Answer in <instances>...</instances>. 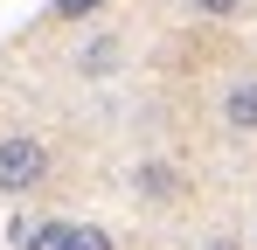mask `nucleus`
I'll return each instance as SVG.
<instances>
[{
    "label": "nucleus",
    "instance_id": "f257e3e1",
    "mask_svg": "<svg viewBox=\"0 0 257 250\" xmlns=\"http://www.w3.org/2000/svg\"><path fill=\"white\" fill-rule=\"evenodd\" d=\"M49 181V146L35 132H0V195H35Z\"/></svg>",
    "mask_w": 257,
    "mask_h": 250
},
{
    "label": "nucleus",
    "instance_id": "f03ea898",
    "mask_svg": "<svg viewBox=\"0 0 257 250\" xmlns=\"http://www.w3.org/2000/svg\"><path fill=\"white\" fill-rule=\"evenodd\" d=\"M181 188H188V181H181V167H167V160H139L132 167V195H139L146 208H174Z\"/></svg>",
    "mask_w": 257,
    "mask_h": 250
},
{
    "label": "nucleus",
    "instance_id": "7ed1b4c3",
    "mask_svg": "<svg viewBox=\"0 0 257 250\" xmlns=\"http://www.w3.org/2000/svg\"><path fill=\"white\" fill-rule=\"evenodd\" d=\"M222 125L243 132V139H257V77H236L222 90Z\"/></svg>",
    "mask_w": 257,
    "mask_h": 250
},
{
    "label": "nucleus",
    "instance_id": "20e7f679",
    "mask_svg": "<svg viewBox=\"0 0 257 250\" xmlns=\"http://www.w3.org/2000/svg\"><path fill=\"white\" fill-rule=\"evenodd\" d=\"M14 236H21V250H70L77 222H35V229H14Z\"/></svg>",
    "mask_w": 257,
    "mask_h": 250
},
{
    "label": "nucleus",
    "instance_id": "39448f33",
    "mask_svg": "<svg viewBox=\"0 0 257 250\" xmlns=\"http://www.w3.org/2000/svg\"><path fill=\"white\" fill-rule=\"evenodd\" d=\"M70 250H118V243H111V236H104L97 222H77V236H70Z\"/></svg>",
    "mask_w": 257,
    "mask_h": 250
},
{
    "label": "nucleus",
    "instance_id": "423d86ee",
    "mask_svg": "<svg viewBox=\"0 0 257 250\" xmlns=\"http://www.w3.org/2000/svg\"><path fill=\"white\" fill-rule=\"evenodd\" d=\"M188 7H195V14H215V21H222V14H236L243 0H188Z\"/></svg>",
    "mask_w": 257,
    "mask_h": 250
},
{
    "label": "nucleus",
    "instance_id": "0eeeda50",
    "mask_svg": "<svg viewBox=\"0 0 257 250\" xmlns=\"http://www.w3.org/2000/svg\"><path fill=\"white\" fill-rule=\"evenodd\" d=\"M90 7H97V0H56V14H63V21H77V14H90Z\"/></svg>",
    "mask_w": 257,
    "mask_h": 250
},
{
    "label": "nucleus",
    "instance_id": "6e6552de",
    "mask_svg": "<svg viewBox=\"0 0 257 250\" xmlns=\"http://www.w3.org/2000/svg\"><path fill=\"white\" fill-rule=\"evenodd\" d=\"M209 250H243V243H236V236H215V243H209Z\"/></svg>",
    "mask_w": 257,
    "mask_h": 250
}]
</instances>
